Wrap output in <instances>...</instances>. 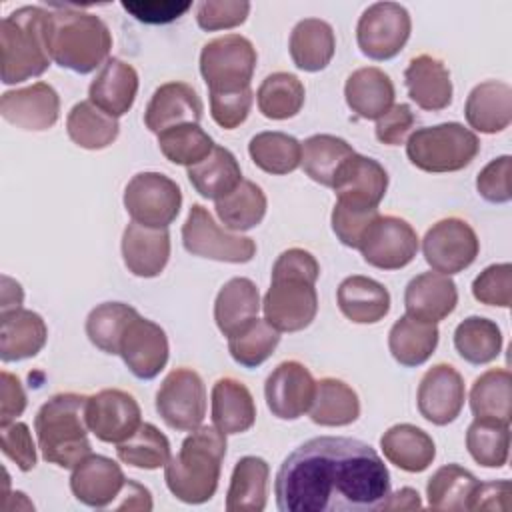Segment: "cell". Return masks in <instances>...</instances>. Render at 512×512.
I'll use <instances>...</instances> for the list:
<instances>
[{
    "instance_id": "obj_14",
    "label": "cell",
    "mask_w": 512,
    "mask_h": 512,
    "mask_svg": "<svg viewBox=\"0 0 512 512\" xmlns=\"http://www.w3.org/2000/svg\"><path fill=\"white\" fill-rule=\"evenodd\" d=\"M418 248V234L404 218L380 214L358 250L364 262L374 268L400 270L414 260Z\"/></svg>"
},
{
    "instance_id": "obj_35",
    "label": "cell",
    "mask_w": 512,
    "mask_h": 512,
    "mask_svg": "<svg viewBox=\"0 0 512 512\" xmlns=\"http://www.w3.org/2000/svg\"><path fill=\"white\" fill-rule=\"evenodd\" d=\"M438 326L416 320L408 314L400 316L388 332V350L392 358L406 368L422 366L438 346Z\"/></svg>"
},
{
    "instance_id": "obj_49",
    "label": "cell",
    "mask_w": 512,
    "mask_h": 512,
    "mask_svg": "<svg viewBox=\"0 0 512 512\" xmlns=\"http://www.w3.org/2000/svg\"><path fill=\"white\" fill-rule=\"evenodd\" d=\"M214 146V140L198 124H182L158 134V148L164 158L186 168L202 162Z\"/></svg>"
},
{
    "instance_id": "obj_42",
    "label": "cell",
    "mask_w": 512,
    "mask_h": 512,
    "mask_svg": "<svg viewBox=\"0 0 512 512\" xmlns=\"http://www.w3.org/2000/svg\"><path fill=\"white\" fill-rule=\"evenodd\" d=\"M66 132L76 146L86 150H102L118 138L120 124L118 118L106 114L90 100H82L68 112Z\"/></svg>"
},
{
    "instance_id": "obj_63",
    "label": "cell",
    "mask_w": 512,
    "mask_h": 512,
    "mask_svg": "<svg viewBox=\"0 0 512 512\" xmlns=\"http://www.w3.org/2000/svg\"><path fill=\"white\" fill-rule=\"evenodd\" d=\"M422 502H420V494L414 490V488H400L398 492L390 494L388 500L384 502L382 510H414V508H420Z\"/></svg>"
},
{
    "instance_id": "obj_43",
    "label": "cell",
    "mask_w": 512,
    "mask_h": 512,
    "mask_svg": "<svg viewBox=\"0 0 512 512\" xmlns=\"http://www.w3.org/2000/svg\"><path fill=\"white\" fill-rule=\"evenodd\" d=\"M266 194L252 180H242L230 194L214 202L220 222L232 232H244L258 226L266 216Z\"/></svg>"
},
{
    "instance_id": "obj_31",
    "label": "cell",
    "mask_w": 512,
    "mask_h": 512,
    "mask_svg": "<svg viewBox=\"0 0 512 512\" xmlns=\"http://www.w3.org/2000/svg\"><path fill=\"white\" fill-rule=\"evenodd\" d=\"M260 292L250 278H230L214 300V322L218 330L230 338L258 318Z\"/></svg>"
},
{
    "instance_id": "obj_27",
    "label": "cell",
    "mask_w": 512,
    "mask_h": 512,
    "mask_svg": "<svg viewBox=\"0 0 512 512\" xmlns=\"http://www.w3.org/2000/svg\"><path fill=\"white\" fill-rule=\"evenodd\" d=\"M464 116L476 132L496 134L506 130L512 120V88L500 80L480 82L466 98Z\"/></svg>"
},
{
    "instance_id": "obj_51",
    "label": "cell",
    "mask_w": 512,
    "mask_h": 512,
    "mask_svg": "<svg viewBox=\"0 0 512 512\" xmlns=\"http://www.w3.org/2000/svg\"><path fill=\"white\" fill-rule=\"evenodd\" d=\"M280 344V332L266 320L256 318L244 330L228 338V352L236 364L244 368H258L264 364Z\"/></svg>"
},
{
    "instance_id": "obj_4",
    "label": "cell",
    "mask_w": 512,
    "mask_h": 512,
    "mask_svg": "<svg viewBox=\"0 0 512 512\" xmlns=\"http://www.w3.org/2000/svg\"><path fill=\"white\" fill-rule=\"evenodd\" d=\"M226 456V434L216 426L192 430L176 456L164 466L168 490L186 504L208 502L218 488L222 460Z\"/></svg>"
},
{
    "instance_id": "obj_19",
    "label": "cell",
    "mask_w": 512,
    "mask_h": 512,
    "mask_svg": "<svg viewBox=\"0 0 512 512\" xmlns=\"http://www.w3.org/2000/svg\"><path fill=\"white\" fill-rule=\"evenodd\" d=\"M0 114L6 122L32 132L48 130L60 116L58 92L46 84L36 82L26 88L8 90L0 98Z\"/></svg>"
},
{
    "instance_id": "obj_29",
    "label": "cell",
    "mask_w": 512,
    "mask_h": 512,
    "mask_svg": "<svg viewBox=\"0 0 512 512\" xmlns=\"http://www.w3.org/2000/svg\"><path fill=\"white\" fill-rule=\"evenodd\" d=\"M48 338L46 322L38 312L18 308L0 314V358L20 362L36 356Z\"/></svg>"
},
{
    "instance_id": "obj_20",
    "label": "cell",
    "mask_w": 512,
    "mask_h": 512,
    "mask_svg": "<svg viewBox=\"0 0 512 512\" xmlns=\"http://www.w3.org/2000/svg\"><path fill=\"white\" fill-rule=\"evenodd\" d=\"M332 188L336 192V202L372 210L378 208L388 190V172L378 160L356 152L342 166Z\"/></svg>"
},
{
    "instance_id": "obj_46",
    "label": "cell",
    "mask_w": 512,
    "mask_h": 512,
    "mask_svg": "<svg viewBox=\"0 0 512 512\" xmlns=\"http://www.w3.org/2000/svg\"><path fill=\"white\" fill-rule=\"evenodd\" d=\"M248 154L266 174L282 176L300 166L302 142L284 132H260L250 138Z\"/></svg>"
},
{
    "instance_id": "obj_37",
    "label": "cell",
    "mask_w": 512,
    "mask_h": 512,
    "mask_svg": "<svg viewBox=\"0 0 512 512\" xmlns=\"http://www.w3.org/2000/svg\"><path fill=\"white\" fill-rule=\"evenodd\" d=\"M354 154V148L344 138L334 134H314L302 142L300 166L310 180L332 188L342 166Z\"/></svg>"
},
{
    "instance_id": "obj_47",
    "label": "cell",
    "mask_w": 512,
    "mask_h": 512,
    "mask_svg": "<svg viewBox=\"0 0 512 512\" xmlns=\"http://www.w3.org/2000/svg\"><path fill=\"white\" fill-rule=\"evenodd\" d=\"M136 314L138 310L124 302L98 304L86 318V336L102 352L118 354L122 332Z\"/></svg>"
},
{
    "instance_id": "obj_39",
    "label": "cell",
    "mask_w": 512,
    "mask_h": 512,
    "mask_svg": "<svg viewBox=\"0 0 512 512\" xmlns=\"http://www.w3.org/2000/svg\"><path fill=\"white\" fill-rule=\"evenodd\" d=\"M310 420L320 426H348L360 416V398L352 386L338 378H322L316 382Z\"/></svg>"
},
{
    "instance_id": "obj_23",
    "label": "cell",
    "mask_w": 512,
    "mask_h": 512,
    "mask_svg": "<svg viewBox=\"0 0 512 512\" xmlns=\"http://www.w3.org/2000/svg\"><path fill=\"white\" fill-rule=\"evenodd\" d=\"M458 304V290L450 276L440 272H422L414 276L404 290L406 314L438 324L448 318Z\"/></svg>"
},
{
    "instance_id": "obj_59",
    "label": "cell",
    "mask_w": 512,
    "mask_h": 512,
    "mask_svg": "<svg viewBox=\"0 0 512 512\" xmlns=\"http://www.w3.org/2000/svg\"><path fill=\"white\" fill-rule=\"evenodd\" d=\"M416 124V116L408 104H394L376 120V138L386 146H400Z\"/></svg>"
},
{
    "instance_id": "obj_56",
    "label": "cell",
    "mask_w": 512,
    "mask_h": 512,
    "mask_svg": "<svg viewBox=\"0 0 512 512\" xmlns=\"http://www.w3.org/2000/svg\"><path fill=\"white\" fill-rule=\"evenodd\" d=\"M252 88H244L238 92H222L210 94V114L212 120L224 130L238 128L250 114L252 108Z\"/></svg>"
},
{
    "instance_id": "obj_48",
    "label": "cell",
    "mask_w": 512,
    "mask_h": 512,
    "mask_svg": "<svg viewBox=\"0 0 512 512\" xmlns=\"http://www.w3.org/2000/svg\"><path fill=\"white\" fill-rule=\"evenodd\" d=\"M118 458L134 468L156 470L170 460V442L154 424H140V428L116 448Z\"/></svg>"
},
{
    "instance_id": "obj_28",
    "label": "cell",
    "mask_w": 512,
    "mask_h": 512,
    "mask_svg": "<svg viewBox=\"0 0 512 512\" xmlns=\"http://www.w3.org/2000/svg\"><path fill=\"white\" fill-rule=\"evenodd\" d=\"M344 98L356 116L378 120L394 106V84L384 70L364 66L346 78Z\"/></svg>"
},
{
    "instance_id": "obj_40",
    "label": "cell",
    "mask_w": 512,
    "mask_h": 512,
    "mask_svg": "<svg viewBox=\"0 0 512 512\" xmlns=\"http://www.w3.org/2000/svg\"><path fill=\"white\" fill-rule=\"evenodd\" d=\"M510 384H512L510 372L504 368H492L480 374L470 388V410L474 418L510 426V418H512Z\"/></svg>"
},
{
    "instance_id": "obj_13",
    "label": "cell",
    "mask_w": 512,
    "mask_h": 512,
    "mask_svg": "<svg viewBox=\"0 0 512 512\" xmlns=\"http://www.w3.org/2000/svg\"><path fill=\"white\" fill-rule=\"evenodd\" d=\"M480 252V240L474 228L458 218L448 216L432 224L422 238V254L434 272L452 276L476 260Z\"/></svg>"
},
{
    "instance_id": "obj_58",
    "label": "cell",
    "mask_w": 512,
    "mask_h": 512,
    "mask_svg": "<svg viewBox=\"0 0 512 512\" xmlns=\"http://www.w3.org/2000/svg\"><path fill=\"white\" fill-rule=\"evenodd\" d=\"M122 8L132 14L138 22L144 24H168L178 20L192 8V2H174V0H134L122 2Z\"/></svg>"
},
{
    "instance_id": "obj_61",
    "label": "cell",
    "mask_w": 512,
    "mask_h": 512,
    "mask_svg": "<svg viewBox=\"0 0 512 512\" xmlns=\"http://www.w3.org/2000/svg\"><path fill=\"white\" fill-rule=\"evenodd\" d=\"M510 496L512 486L508 480H492V482H480L472 502L470 510H510Z\"/></svg>"
},
{
    "instance_id": "obj_11",
    "label": "cell",
    "mask_w": 512,
    "mask_h": 512,
    "mask_svg": "<svg viewBox=\"0 0 512 512\" xmlns=\"http://www.w3.org/2000/svg\"><path fill=\"white\" fill-rule=\"evenodd\" d=\"M412 20L408 10L398 2H376L370 4L358 24L356 42L364 56L370 60H390L408 42Z\"/></svg>"
},
{
    "instance_id": "obj_3",
    "label": "cell",
    "mask_w": 512,
    "mask_h": 512,
    "mask_svg": "<svg viewBox=\"0 0 512 512\" xmlns=\"http://www.w3.org/2000/svg\"><path fill=\"white\" fill-rule=\"evenodd\" d=\"M46 44L60 68L90 74L108 62L112 34L100 16L56 6L46 16Z\"/></svg>"
},
{
    "instance_id": "obj_10",
    "label": "cell",
    "mask_w": 512,
    "mask_h": 512,
    "mask_svg": "<svg viewBox=\"0 0 512 512\" xmlns=\"http://www.w3.org/2000/svg\"><path fill=\"white\" fill-rule=\"evenodd\" d=\"M182 206L180 186L160 172H138L124 188V208L132 222L168 228Z\"/></svg>"
},
{
    "instance_id": "obj_32",
    "label": "cell",
    "mask_w": 512,
    "mask_h": 512,
    "mask_svg": "<svg viewBox=\"0 0 512 512\" xmlns=\"http://www.w3.org/2000/svg\"><path fill=\"white\" fill-rule=\"evenodd\" d=\"M212 422L224 434H242L256 422V404L240 380L218 378L212 386Z\"/></svg>"
},
{
    "instance_id": "obj_50",
    "label": "cell",
    "mask_w": 512,
    "mask_h": 512,
    "mask_svg": "<svg viewBox=\"0 0 512 512\" xmlns=\"http://www.w3.org/2000/svg\"><path fill=\"white\" fill-rule=\"evenodd\" d=\"M466 448L480 466L502 468L510 450V426L474 418L466 430Z\"/></svg>"
},
{
    "instance_id": "obj_53",
    "label": "cell",
    "mask_w": 512,
    "mask_h": 512,
    "mask_svg": "<svg viewBox=\"0 0 512 512\" xmlns=\"http://www.w3.org/2000/svg\"><path fill=\"white\" fill-rule=\"evenodd\" d=\"M250 2L244 0H204L196 8V22L206 32L230 30L246 22Z\"/></svg>"
},
{
    "instance_id": "obj_55",
    "label": "cell",
    "mask_w": 512,
    "mask_h": 512,
    "mask_svg": "<svg viewBox=\"0 0 512 512\" xmlns=\"http://www.w3.org/2000/svg\"><path fill=\"white\" fill-rule=\"evenodd\" d=\"M510 172H512V158L508 154L490 160L476 176L478 194L486 202H492V204L510 202V198H512Z\"/></svg>"
},
{
    "instance_id": "obj_25",
    "label": "cell",
    "mask_w": 512,
    "mask_h": 512,
    "mask_svg": "<svg viewBox=\"0 0 512 512\" xmlns=\"http://www.w3.org/2000/svg\"><path fill=\"white\" fill-rule=\"evenodd\" d=\"M122 258L138 278L158 276L170 258V234L166 228H148L130 222L122 234Z\"/></svg>"
},
{
    "instance_id": "obj_15",
    "label": "cell",
    "mask_w": 512,
    "mask_h": 512,
    "mask_svg": "<svg viewBox=\"0 0 512 512\" xmlns=\"http://www.w3.org/2000/svg\"><path fill=\"white\" fill-rule=\"evenodd\" d=\"M88 430L106 444L128 440L142 424V412L136 398L118 388H104L86 402Z\"/></svg>"
},
{
    "instance_id": "obj_16",
    "label": "cell",
    "mask_w": 512,
    "mask_h": 512,
    "mask_svg": "<svg viewBox=\"0 0 512 512\" xmlns=\"http://www.w3.org/2000/svg\"><path fill=\"white\" fill-rule=\"evenodd\" d=\"M168 336L156 322L136 314L124 328L118 356L140 380L156 378L168 362Z\"/></svg>"
},
{
    "instance_id": "obj_52",
    "label": "cell",
    "mask_w": 512,
    "mask_h": 512,
    "mask_svg": "<svg viewBox=\"0 0 512 512\" xmlns=\"http://www.w3.org/2000/svg\"><path fill=\"white\" fill-rule=\"evenodd\" d=\"M472 294L486 306L508 308L512 302V266L502 262L484 268L472 282Z\"/></svg>"
},
{
    "instance_id": "obj_7",
    "label": "cell",
    "mask_w": 512,
    "mask_h": 512,
    "mask_svg": "<svg viewBox=\"0 0 512 512\" xmlns=\"http://www.w3.org/2000/svg\"><path fill=\"white\" fill-rule=\"evenodd\" d=\"M478 150V136L460 122L418 128L406 140V156L412 166L430 174L458 172L476 158Z\"/></svg>"
},
{
    "instance_id": "obj_18",
    "label": "cell",
    "mask_w": 512,
    "mask_h": 512,
    "mask_svg": "<svg viewBox=\"0 0 512 512\" xmlns=\"http://www.w3.org/2000/svg\"><path fill=\"white\" fill-rule=\"evenodd\" d=\"M466 400V388L460 372L450 364H436L422 376L416 392L418 412L434 426L454 422Z\"/></svg>"
},
{
    "instance_id": "obj_6",
    "label": "cell",
    "mask_w": 512,
    "mask_h": 512,
    "mask_svg": "<svg viewBox=\"0 0 512 512\" xmlns=\"http://www.w3.org/2000/svg\"><path fill=\"white\" fill-rule=\"evenodd\" d=\"M46 16L42 6H22L10 12L0 26L2 82L18 84L44 74L50 66L46 44Z\"/></svg>"
},
{
    "instance_id": "obj_5",
    "label": "cell",
    "mask_w": 512,
    "mask_h": 512,
    "mask_svg": "<svg viewBox=\"0 0 512 512\" xmlns=\"http://www.w3.org/2000/svg\"><path fill=\"white\" fill-rule=\"evenodd\" d=\"M88 396L60 392L48 398L34 418L42 458L60 468H76L92 454L86 424Z\"/></svg>"
},
{
    "instance_id": "obj_41",
    "label": "cell",
    "mask_w": 512,
    "mask_h": 512,
    "mask_svg": "<svg viewBox=\"0 0 512 512\" xmlns=\"http://www.w3.org/2000/svg\"><path fill=\"white\" fill-rule=\"evenodd\" d=\"M478 484L480 480L460 464H444L428 478V506L432 510L448 512L470 510V502Z\"/></svg>"
},
{
    "instance_id": "obj_33",
    "label": "cell",
    "mask_w": 512,
    "mask_h": 512,
    "mask_svg": "<svg viewBox=\"0 0 512 512\" xmlns=\"http://www.w3.org/2000/svg\"><path fill=\"white\" fill-rule=\"evenodd\" d=\"M380 448L386 460L404 472H424L436 458V444L428 432L414 424H394L382 438Z\"/></svg>"
},
{
    "instance_id": "obj_44",
    "label": "cell",
    "mask_w": 512,
    "mask_h": 512,
    "mask_svg": "<svg viewBox=\"0 0 512 512\" xmlns=\"http://www.w3.org/2000/svg\"><path fill=\"white\" fill-rule=\"evenodd\" d=\"M454 348L468 364H488L502 350V332L494 320L468 316L454 330Z\"/></svg>"
},
{
    "instance_id": "obj_62",
    "label": "cell",
    "mask_w": 512,
    "mask_h": 512,
    "mask_svg": "<svg viewBox=\"0 0 512 512\" xmlns=\"http://www.w3.org/2000/svg\"><path fill=\"white\" fill-rule=\"evenodd\" d=\"M120 500L112 504L116 510H152V496L150 490L134 480H126V486L122 488Z\"/></svg>"
},
{
    "instance_id": "obj_2",
    "label": "cell",
    "mask_w": 512,
    "mask_h": 512,
    "mask_svg": "<svg viewBox=\"0 0 512 512\" xmlns=\"http://www.w3.org/2000/svg\"><path fill=\"white\" fill-rule=\"evenodd\" d=\"M320 266L304 248L284 250L274 266L270 288L264 294V320L278 332H300L318 312L316 280Z\"/></svg>"
},
{
    "instance_id": "obj_26",
    "label": "cell",
    "mask_w": 512,
    "mask_h": 512,
    "mask_svg": "<svg viewBox=\"0 0 512 512\" xmlns=\"http://www.w3.org/2000/svg\"><path fill=\"white\" fill-rule=\"evenodd\" d=\"M136 94L138 72L120 58H108L88 88V100L114 118L124 116L134 106Z\"/></svg>"
},
{
    "instance_id": "obj_54",
    "label": "cell",
    "mask_w": 512,
    "mask_h": 512,
    "mask_svg": "<svg viewBox=\"0 0 512 512\" xmlns=\"http://www.w3.org/2000/svg\"><path fill=\"white\" fill-rule=\"evenodd\" d=\"M380 216L378 208L372 210H362V208H352L346 204L336 202L332 210V230L336 238L348 246V248H360L368 228L374 224V220Z\"/></svg>"
},
{
    "instance_id": "obj_21",
    "label": "cell",
    "mask_w": 512,
    "mask_h": 512,
    "mask_svg": "<svg viewBox=\"0 0 512 512\" xmlns=\"http://www.w3.org/2000/svg\"><path fill=\"white\" fill-rule=\"evenodd\" d=\"M124 486L126 476L122 468L108 456L90 454L72 468L70 490L76 500L90 508L112 506Z\"/></svg>"
},
{
    "instance_id": "obj_64",
    "label": "cell",
    "mask_w": 512,
    "mask_h": 512,
    "mask_svg": "<svg viewBox=\"0 0 512 512\" xmlns=\"http://www.w3.org/2000/svg\"><path fill=\"white\" fill-rule=\"evenodd\" d=\"M22 300H24L22 286L4 274L2 276V310H0V314L22 308Z\"/></svg>"
},
{
    "instance_id": "obj_1",
    "label": "cell",
    "mask_w": 512,
    "mask_h": 512,
    "mask_svg": "<svg viewBox=\"0 0 512 512\" xmlns=\"http://www.w3.org/2000/svg\"><path fill=\"white\" fill-rule=\"evenodd\" d=\"M280 512H372L390 496V472L366 442L316 436L294 448L274 480Z\"/></svg>"
},
{
    "instance_id": "obj_57",
    "label": "cell",
    "mask_w": 512,
    "mask_h": 512,
    "mask_svg": "<svg viewBox=\"0 0 512 512\" xmlns=\"http://www.w3.org/2000/svg\"><path fill=\"white\" fill-rule=\"evenodd\" d=\"M0 444L4 456H8L22 472H30L36 466V446L24 422L14 420L10 424H2Z\"/></svg>"
},
{
    "instance_id": "obj_45",
    "label": "cell",
    "mask_w": 512,
    "mask_h": 512,
    "mask_svg": "<svg viewBox=\"0 0 512 512\" xmlns=\"http://www.w3.org/2000/svg\"><path fill=\"white\" fill-rule=\"evenodd\" d=\"M304 84L290 72H274L266 76L256 92L258 110L270 120H288L304 106Z\"/></svg>"
},
{
    "instance_id": "obj_24",
    "label": "cell",
    "mask_w": 512,
    "mask_h": 512,
    "mask_svg": "<svg viewBox=\"0 0 512 512\" xmlns=\"http://www.w3.org/2000/svg\"><path fill=\"white\" fill-rule=\"evenodd\" d=\"M410 100L428 112H438L452 102V80L446 64L430 54L414 56L404 70Z\"/></svg>"
},
{
    "instance_id": "obj_30",
    "label": "cell",
    "mask_w": 512,
    "mask_h": 512,
    "mask_svg": "<svg viewBox=\"0 0 512 512\" xmlns=\"http://www.w3.org/2000/svg\"><path fill=\"white\" fill-rule=\"evenodd\" d=\"M340 312L354 324H376L390 312V292L368 276H348L336 290Z\"/></svg>"
},
{
    "instance_id": "obj_17",
    "label": "cell",
    "mask_w": 512,
    "mask_h": 512,
    "mask_svg": "<svg viewBox=\"0 0 512 512\" xmlns=\"http://www.w3.org/2000/svg\"><path fill=\"white\" fill-rule=\"evenodd\" d=\"M316 380L298 360L280 362L264 382V398L272 416L280 420H298L314 400Z\"/></svg>"
},
{
    "instance_id": "obj_60",
    "label": "cell",
    "mask_w": 512,
    "mask_h": 512,
    "mask_svg": "<svg viewBox=\"0 0 512 512\" xmlns=\"http://www.w3.org/2000/svg\"><path fill=\"white\" fill-rule=\"evenodd\" d=\"M26 408V392L18 376L0 372V426L14 422Z\"/></svg>"
},
{
    "instance_id": "obj_38",
    "label": "cell",
    "mask_w": 512,
    "mask_h": 512,
    "mask_svg": "<svg viewBox=\"0 0 512 512\" xmlns=\"http://www.w3.org/2000/svg\"><path fill=\"white\" fill-rule=\"evenodd\" d=\"M188 180L202 198L216 202L230 194L244 178L236 156L224 146H214L202 162L188 168Z\"/></svg>"
},
{
    "instance_id": "obj_34",
    "label": "cell",
    "mask_w": 512,
    "mask_h": 512,
    "mask_svg": "<svg viewBox=\"0 0 512 512\" xmlns=\"http://www.w3.org/2000/svg\"><path fill=\"white\" fill-rule=\"evenodd\" d=\"M288 50L296 68L320 72L330 64L336 50L334 30L326 20L304 18L292 28Z\"/></svg>"
},
{
    "instance_id": "obj_12",
    "label": "cell",
    "mask_w": 512,
    "mask_h": 512,
    "mask_svg": "<svg viewBox=\"0 0 512 512\" xmlns=\"http://www.w3.org/2000/svg\"><path fill=\"white\" fill-rule=\"evenodd\" d=\"M156 412L166 426L178 432H192L206 416V388L192 368H174L156 392Z\"/></svg>"
},
{
    "instance_id": "obj_36",
    "label": "cell",
    "mask_w": 512,
    "mask_h": 512,
    "mask_svg": "<svg viewBox=\"0 0 512 512\" xmlns=\"http://www.w3.org/2000/svg\"><path fill=\"white\" fill-rule=\"evenodd\" d=\"M270 466L260 456H244L234 464L226 492L228 512H260L266 508Z\"/></svg>"
},
{
    "instance_id": "obj_9",
    "label": "cell",
    "mask_w": 512,
    "mask_h": 512,
    "mask_svg": "<svg viewBox=\"0 0 512 512\" xmlns=\"http://www.w3.org/2000/svg\"><path fill=\"white\" fill-rule=\"evenodd\" d=\"M182 244L192 256L230 264H246L256 254L252 238L218 226L202 204H192L182 226Z\"/></svg>"
},
{
    "instance_id": "obj_8",
    "label": "cell",
    "mask_w": 512,
    "mask_h": 512,
    "mask_svg": "<svg viewBox=\"0 0 512 512\" xmlns=\"http://www.w3.org/2000/svg\"><path fill=\"white\" fill-rule=\"evenodd\" d=\"M256 48L240 34H224L202 46L200 74L210 94L250 88L256 70Z\"/></svg>"
},
{
    "instance_id": "obj_22",
    "label": "cell",
    "mask_w": 512,
    "mask_h": 512,
    "mask_svg": "<svg viewBox=\"0 0 512 512\" xmlns=\"http://www.w3.org/2000/svg\"><path fill=\"white\" fill-rule=\"evenodd\" d=\"M200 118L202 100L186 82H166L158 86L144 112V124L154 134L182 124H198Z\"/></svg>"
}]
</instances>
